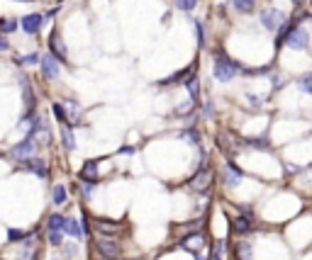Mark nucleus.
Here are the masks:
<instances>
[{
	"instance_id": "2",
	"label": "nucleus",
	"mask_w": 312,
	"mask_h": 260,
	"mask_svg": "<svg viewBox=\"0 0 312 260\" xmlns=\"http://www.w3.org/2000/svg\"><path fill=\"white\" fill-rule=\"evenodd\" d=\"M288 20V15L278 8H266V10H261V24H264V30L268 32H273V30H280V24Z\"/></svg>"
},
{
	"instance_id": "40",
	"label": "nucleus",
	"mask_w": 312,
	"mask_h": 260,
	"mask_svg": "<svg viewBox=\"0 0 312 260\" xmlns=\"http://www.w3.org/2000/svg\"><path fill=\"white\" fill-rule=\"evenodd\" d=\"M195 260H205V258H202L200 253H195Z\"/></svg>"
},
{
	"instance_id": "19",
	"label": "nucleus",
	"mask_w": 312,
	"mask_h": 260,
	"mask_svg": "<svg viewBox=\"0 0 312 260\" xmlns=\"http://www.w3.org/2000/svg\"><path fill=\"white\" fill-rule=\"evenodd\" d=\"M232 226H234V231H237V234H249V231L254 228V221H251L249 217H237L232 221Z\"/></svg>"
},
{
	"instance_id": "5",
	"label": "nucleus",
	"mask_w": 312,
	"mask_h": 260,
	"mask_svg": "<svg viewBox=\"0 0 312 260\" xmlns=\"http://www.w3.org/2000/svg\"><path fill=\"white\" fill-rule=\"evenodd\" d=\"M188 185L195 190V192H207V190H210V185H212V170L210 168H200L198 173L190 178Z\"/></svg>"
},
{
	"instance_id": "27",
	"label": "nucleus",
	"mask_w": 312,
	"mask_h": 260,
	"mask_svg": "<svg viewBox=\"0 0 312 260\" xmlns=\"http://www.w3.org/2000/svg\"><path fill=\"white\" fill-rule=\"evenodd\" d=\"M17 27H20V20L10 17V20H3V27H0V32H3V34H12V32H17Z\"/></svg>"
},
{
	"instance_id": "10",
	"label": "nucleus",
	"mask_w": 312,
	"mask_h": 260,
	"mask_svg": "<svg viewBox=\"0 0 312 260\" xmlns=\"http://www.w3.org/2000/svg\"><path fill=\"white\" fill-rule=\"evenodd\" d=\"M49 51H51L61 64H66V46H64V42H61L59 32H51V37H49Z\"/></svg>"
},
{
	"instance_id": "21",
	"label": "nucleus",
	"mask_w": 312,
	"mask_h": 260,
	"mask_svg": "<svg viewBox=\"0 0 312 260\" xmlns=\"http://www.w3.org/2000/svg\"><path fill=\"white\" fill-rule=\"evenodd\" d=\"M51 202L56 207L66 205V187L64 185H54V190H51Z\"/></svg>"
},
{
	"instance_id": "3",
	"label": "nucleus",
	"mask_w": 312,
	"mask_h": 260,
	"mask_svg": "<svg viewBox=\"0 0 312 260\" xmlns=\"http://www.w3.org/2000/svg\"><path fill=\"white\" fill-rule=\"evenodd\" d=\"M34 151H37V141H34V136H24L17 146H12L10 149V156L15 158V161H24V158L34 156Z\"/></svg>"
},
{
	"instance_id": "25",
	"label": "nucleus",
	"mask_w": 312,
	"mask_h": 260,
	"mask_svg": "<svg viewBox=\"0 0 312 260\" xmlns=\"http://www.w3.org/2000/svg\"><path fill=\"white\" fill-rule=\"evenodd\" d=\"M298 88H300V93H305V95H312V71L298 78Z\"/></svg>"
},
{
	"instance_id": "29",
	"label": "nucleus",
	"mask_w": 312,
	"mask_h": 260,
	"mask_svg": "<svg viewBox=\"0 0 312 260\" xmlns=\"http://www.w3.org/2000/svg\"><path fill=\"white\" fill-rule=\"evenodd\" d=\"M237 253H239V260H251V246L249 243H239Z\"/></svg>"
},
{
	"instance_id": "37",
	"label": "nucleus",
	"mask_w": 312,
	"mask_h": 260,
	"mask_svg": "<svg viewBox=\"0 0 312 260\" xmlns=\"http://www.w3.org/2000/svg\"><path fill=\"white\" fill-rule=\"evenodd\" d=\"M249 146H256V149H268L266 139H249Z\"/></svg>"
},
{
	"instance_id": "1",
	"label": "nucleus",
	"mask_w": 312,
	"mask_h": 260,
	"mask_svg": "<svg viewBox=\"0 0 312 260\" xmlns=\"http://www.w3.org/2000/svg\"><path fill=\"white\" fill-rule=\"evenodd\" d=\"M212 54H215V66H212V76H215V80H220V83H229V80H234V76L242 71V66L234 64L222 49H217V51H212Z\"/></svg>"
},
{
	"instance_id": "11",
	"label": "nucleus",
	"mask_w": 312,
	"mask_h": 260,
	"mask_svg": "<svg viewBox=\"0 0 312 260\" xmlns=\"http://www.w3.org/2000/svg\"><path fill=\"white\" fill-rule=\"evenodd\" d=\"M22 165L30 170V173L39 175V178H46L49 175V168H46V163L42 161V158H34V156H30V158H24Z\"/></svg>"
},
{
	"instance_id": "41",
	"label": "nucleus",
	"mask_w": 312,
	"mask_h": 260,
	"mask_svg": "<svg viewBox=\"0 0 312 260\" xmlns=\"http://www.w3.org/2000/svg\"><path fill=\"white\" fill-rule=\"evenodd\" d=\"M15 3H32V0H15Z\"/></svg>"
},
{
	"instance_id": "22",
	"label": "nucleus",
	"mask_w": 312,
	"mask_h": 260,
	"mask_svg": "<svg viewBox=\"0 0 312 260\" xmlns=\"http://www.w3.org/2000/svg\"><path fill=\"white\" fill-rule=\"evenodd\" d=\"M229 5H232L237 12H251L254 5H256V0H232Z\"/></svg>"
},
{
	"instance_id": "39",
	"label": "nucleus",
	"mask_w": 312,
	"mask_h": 260,
	"mask_svg": "<svg viewBox=\"0 0 312 260\" xmlns=\"http://www.w3.org/2000/svg\"><path fill=\"white\" fill-rule=\"evenodd\" d=\"M8 49H10V44L5 39V34H0V51H8Z\"/></svg>"
},
{
	"instance_id": "34",
	"label": "nucleus",
	"mask_w": 312,
	"mask_h": 260,
	"mask_svg": "<svg viewBox=\"0 0 312 260\" xmlns=\"http://www.w3.org/2000/svg\"><path fill=\"white\" fill-rule=\"evenodd\" d=\"M222 250H224V243L222 241H217V243L212 246V258L210 260H222Z\"/></svg>"
},
{
	"instance_id": "35",
	"label": "nucleus",
	"mask_w": 312,
	"mask_h": 260,
	"mask_svg": "<svg viewBox=\"0 0 312 260\" xmlns=\"http://www.w3.org/2000/svg\"><path fill=\"white\" fill-rule=\"evenodd\" d=\"M195 24V32H198V44L205 46V32H202V22H193Z\"/></svg>"
},
{
	"instance_id": "36",
	"label": "nucleus",
	"mask_w": 312,
	"mask_h": 260,
	"mask_svg": "<svg viewBox=\"0 0 312 260\" xmlns=\"http://www.w3.org/2000/svg\"><path fill=\"white\" fill-rule=\"evenodd\" d=\"M183 136L188 139V143H200V134H198V131H186Z\"/></svg>"
},
{
	"instance_id": "38",
	"label": "nucleus",
	"mask_w": 312,
	"mask_h": 260,
	"mask_svg": "<svg viewBox=\"0 0 312 260\" xmlns=\"http://www.w3.org/2000/svg\"><path fill=\"white\" fill-rule=\"evenodd\" d=\"M285 85V80H283V78L280 76H276L273 78V80H271V88H273V90H280V88Z\"/></svg>"
},
{
	"instance_id": "28",
	"label": "nucleus",
	"mask_w": 312,
	"mask_h": 260,
	"mask_svg": "<svg viewBox=\"0 0 312 260\" xmlns=\"http://www.w3.org/2000/svg\"><path fill=\"white\" fill-rule=\"evenodd\" d=\"M51 109H54L56 120L61 122V124H68V114H66V107H64L61 102H54V105H51Z\"/></svg>"
},
{
	"instance_id": "12",
	"label": "nucleus",
	"mask_w": 312,
	"mask_h": 260,
	"mask_svg": "<svg viewBox=\"0 0 312 260\" xmlns=\"http://www.w3.org/2000/svg\"><path fill=\"white\" fill-rule=\"evenodd\" d=\"M180 246L186 250H190V253H198L205 246V236L202 234H188L186 239H180Z\"/></svg>"
},
{
	"instance_id": "14",
	"label": "nucleus",
	"mask_w": 312,
	"mask_h": 260,
	"mask_svg": "<svg viewBox=\"0 0 312 260\" xmlns=\"http://www.w3.org/2000/svg\"><path fill=\"white\" fill-rule=\"evenodd\" d=\"M183 85H186V90H188L190 100L198 105V100H200V78H198V76H188L186 80H183Z\"/></svg>"
},
{
	"instance_id": "8",
	"label": "nucleus",
	"mask_w": 312,
	"mask_h": 260,
	"mask_svg": "<svg viewBox=\"0 0 312 260\" xmlns=\"http://www.w3.org/2000/svg\"><path fill=\"white\" fill-rule=\"evenodd\" d=\"M98 250H100V255L102 258H110L115 260L117 255H120V246H117V241L115 239H108V236H102V239H98Z\"/></svg>"
},
{
	"instance_id": "16",
	"label": "nucleus",
	"mask_w": 312,
	"mask_h": 260,
	"mask_svg": "<svg viewBox=\"0 0 312 260\" xmlns=\"http://www.w3.org/2000/svg\"><path fill=\"white\" fill-rule=\"evenodd\" d=\"M81 180L98 183V161H86V165L81 168Z\"/></svg>"
},
{
	"instance_id": "20",
	"label": "nucleus",
	"mask_w": 312,
	"mask_h": 260,
	"mask_svg": "<svg viewBox=\"0 0 312 260\" xmlns=\"http://www.w3.org/2000/svg\"><path fill=\"white\" fill-rule=\"evenodd\" d=\"M95 228H98L100 234H105V236H117V234H120V226H117V224L102 221V219H98V221H95Z\"/></svg>"
},
{
	"instance_id": "24",
	"label": "nucleus",
	"mask_w": 312,
	"mask_h": 260,
	"mask_svg": "<svg viewBox=\"0 0 312 260\" xmlns=\"http://www.w3.org/2000/svg\"><path fill=\"white\" fill-rule=\"evenodd\" d=\"M64 228H66V217H61V214L49 217V231H64Z\"/></svg>"
},
{
	"instance_id": "32",
	"label": "nucleus",
	"mask_w": 312,
	"mask_h": 260,
	"mask_svg": "<svg viewBox=\"0 0 312 260\" xmlns=\"http://www.w3.org/2000/svg\"><path fill=\"white\" fill-rule=\"evenodd\" d=\"M246 102H249V107L258 109L261 105H264V98H261V95H251V93H249V95H246Z\"/></svg>"
},
{
	"instance_id": "30",
	"label": "nucleus",
	"mask_w": 312,
	"mask_h": 260,
	"mask_svg": "<svg viewBox=\"0 0 312 260\" xmlns=\"http://www.w3.org/2000/svg\"><path fill=\"white\" fill-rule=\"evenodd\" d=\"M195 5H198V0H176V8L183 12H190Z\"/></svg>"
},
{
	"instance_id": "31",
	"label": "nucleus",
	"mask_w": 312,
	"mask_h": 260,
	"mask_svg": "<svg viewBox=\"0 0 312 260\" xmlns=\"http://www.w3.org/2000/svg\"><path fill=\"white\" fill-rule=\"evenodd\" d=\"M22 239H24L22 228H10V231H8V241H10V243H17V241H22Z\"/></svg>"
},
{
	"instance_id": "17",
	"label": "nucleus",
	"mask_w": 312,
	"mask_h": 260,
	"mask_svg": "<svg viewBox=\"0 0 312 260\" xmlns=\"http://www.w3.org/2000/svg\"><path fill=\"white\" fill-rule=\"evenodd\" d=\"M66 114H68V124H81V105L76 100H66Z\"/></svg>"
},
{
	"instance_id": "6",
	"label": "nucleus",
	"mask_w": 312,
	"mask_h": 260,
	"mask_svg": "<svg viewBox=\"0 0 312 260\" xmlns=\"http://www.w3.org/2000/svg\"><path fill=\"white\" fill-rule=\"evenodd\" d=\"M307 44H310V37H307V32H305L302 27H295V30L288 34V39H285V46L295 49V51H305Z\"/></svg>"
},
{
	"instance_id": "33",
	"label": "nucleus",
	"mask_w": 312,
	"mask_h": 260,
	"mask_svg": "<svg viewBox=\"0 0 312 260\" xmlns=\"http://www.w3.org/2000/svg\"><path fill=\"white\" fill-rule=\"evenodd\" d=\"M49 243L51 246H61L64 243V234L61 231H49Z\"/></svg>"
},
{
	"instance_id": "4",
	"label": "nucleus",
	"mask_w": 312,
	"mask_h": 260,
	"mask_svg": "<svg viewBox=\"0 0 312 260\" xmlns=\"http://www.w3.org/2000/svg\"><path fill=\"white\" fill-rule=\"evenodd\" d=\"M39 66H42V76H44L46 80H56V78H59V73H61V61H59L51 51H49L46 56H42Z\"/></svg>"
},
{
	"instance_id": "13",
	"label": "nucleus",
	"mask_w": 312,
	"mask_h": 260,
	"mask_svg": "<svg viewBox=\"0 0 312 260\" xmlns=\"http://www.w3.org/2000/svg\"><path fill=\"white\" fill-rule=\"evenodd\" d=\"M224 180H227L229 187H237V185L242 183V170L232 161H227V165H224Z\"/></svg>"
},
{
	"instance_id": "9",
	"label": "nucleus",
	"mask_w": 312,
	"mask_h": 260,
	"mask_svg": "<svg viewBox=\"0 0 312 260\" xmlns=\"http://www.w3.org/2000/svg\"><path fill=\"white\" fill-rule=\"evenodd\" d=\"M20 88H22V100H24V107H27L24 117H30V114H34L37 98H34V90H32V85H30V80H27V78H22V80H20Z\"/></svg>"
},
{
	"instance_id": "18",
	"label": "nucleus",
	"mask_w": 312,
	"mask_h": 260,
	"mask_svg": "<svg viewBox=\"0 0 312 260\" xmlns=\"http://www.w3.org/2000/svg\"><path fill=\"white\" fill-rule=\"evenodd\" d=\"M61 141H64V149H66V151H73V149H76V139H73L71 124H64V127H61Z\"/></svg>"
},
{
	"instance_id": "15",
	"label": "nucleus",
	"mask_w": 312,
	"mask_h": 260,
	"mask_svg": "<svg viewBox=\"0 0 312 260\" xmlns=\"http://www.w3.org/2000/svg\"><path fill=\"white\" fill-rule=\"evenodd\" d=\"M193 68L195 66H188V68H183V71H178V73H173V76L164 78V80H159V85L161 88H168V85H176V83H180V80H186V78L193 73Z\"/></svg>"
},
{
	"instance_id": "23",
	"label": "nucleus",
	"mask_w": 312,
	"mask_h": 260,
	"mask_svg": "<svg viewBox=\"0 0 312 260\" xmlns=\"http://www.w3.org/2000/svg\"><path fill=\"white\" fill-rule=\"evenodd\" d=\"M64 231H66V234H71L73 239H81V236H83V226L78 224L76 219H66V228H64Z\"/></svg>"
},
{
	"instance_id": "42",
	"label": "nucleus",
	"mask_w": 312,
	"mask_h": 260,
	"mask_svg": "<svg viewBox=\"0 0 312 260\" xmlns=\"http://www.w3.org/2000/svg\"><path fill=\"white\" fill-rule=\"evenodd\" d=\"M0 27H3V20H0Z\"/></svg>"
},
{
	"instance_id": "7",
	"label": "nucleus",
	"mask_w": 312,
	"mask_h": 260,
	"mask_svg": "<svg viewBox=\"0 0 312 260\" xmlns=\"http://www.w3.org/2000/svg\"><path fill=\"white\" fill-rule=\"evenodd\" d=\"M42 24H44V15H42V12H32V15H24L22 20H20V27H22V32H24V34H39Z\"/></svg>"
},
{
	"instance_id": "26",
	"label": "nucleus",
	"mask_w": 312,
	"mask_h": 260,
	"mask_svg": "<svg viewBox=\"0 0 312 260\" xmlns=\"http://www.w3.org/2000/svg\"><path fill=\"white\" fill-rule=\"evenodd\" d=\"M42 61V56L37 54V51H32V54H24V56H20L17 59V64L20 66H34V64H39Z\"/></svg>"
}]
</instances>
